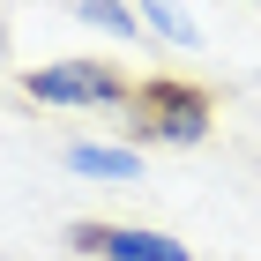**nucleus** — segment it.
Masks as SVG:
<instances>
[{
    "mask_svg": "<svg viewBox=\"0 0 261 261\" xmlns=\"http://www.w3.org/2000/svg\"><path fill=\"white\" fill-rule=\"evenodd\" d=\"M120 112H127V135L142 149H194L217 127V90L209 82H187V75H149V82L127 90Z\"/></svg>",
    "mask_w": 261,
    "mask_h": 261,
    "instance_id": "1",
    "label": "nucleus"
},
{
    "mask_svg": "<svg viewBox=\"0 0 261 261\" xmlns=\"http://www.w3.org/2000/svg\"><path fill=\"white\" fill-rule=\"evenodd\" d=\"M127 90L135 82L105 60H53V67L22 75V97H38V105H97L105 112V105H127Z\"/></svg>",
    "mask_w": 261,
    "mask_h": 261,
    "instance_id": "2",
    "label": "nucleus"
},
{
    "mask_svg": "<svg viewBox=\"0 0 261 261\" xmlns=\"http://www.w3.org/2000/svg\"><path fill=\"white\" fill-rule=\"evenodd\" d=\"M67 246L90 254V261H194L179 239H164V231H142V224H97V217L67 224Z\"/></svg>",
    "mask_w": 261,
    "mask_h": 261,
    "instance_id": "3",
    "label": "nucleus"
},
{
    "mask_svg": "<svg viewBox=\"0 0 261 261\" xmlns=\"http://www.w3.org/2000/svg\"><path fill=\"white\" fill-rule=\"evenodd\" d=\"M135 15H142V38H164V45H179V53L201 45V22L187 15L179 0H135Z\"/></svg>",
    "mask_w": 261,
    "mask_h": 261,
    "instance_id": "4",
    "label": "nucleus"
},
{
    "mask_svg": "<svg viewBox=\"0 0 261 261\" xmlns=\"http://www.w3.org/2000/svg\"><path fill=\"white\" fill-rule=\"evenodd\" d=\"M67 172H82V179H135L142 157L135 149H105V142H75L67 149Z\"/></svg>",
    "mask_w": 261,
    "mask_h": 261,
    "instance_id": "5",
    "label": "nucleus"
},
{
    "mask_svg": "<svg viewBox=\"0 0 261 261\" xmlns=\"http://www.w3.org/2000/svg\"><path fill=\"white\" fill-rule=\"evenodd\" d=\"M75 15L90 22V30H105V38H142L135 0H75Z\"/></svg>",
    "mask_w": 261,
    "mask_h": 261,
    "instance_id": "6",
    "label": "nucleus"
},
{
    "mask_svg": "<svg viewBox=\"0 0 261 261\" xmlns=\"http://www.w3.org/2000/svg\"><path fill=\"white\" fill-rule=\"evenodd\" d=\"M254 8H261V0H254Z\"/></svg>",
    "mask_w": 261,
    "mask_h": 261,
    "instance_id": "7",
    "label": "nucleus"
}]
</instances>
